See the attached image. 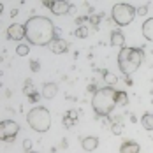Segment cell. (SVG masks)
<instances>
[{
    "label": "cell",
    "mask_w": 153,
    "mask_h": 153,
    "mask_svg": "<svg viewBox=\"0 0 153 153\" xmlns=\"http://www.w3.org/2000/svg\"><path fill=\"white\" fill-rule=\"evenodd\" d=\"M27 41L32 46H48L53 39L60 37L58 28L46 16H32L25 23Z\"/></svg>",
    "instance_id": "cell-1"
},
{
    "label": "cell",
    "mask_w": 153,
    "mask_h": 153,
    "mask_svg": "<svg viewBox=\"0 0 153 153\" xmlns=\"http://www.w3.org/2000/svg\"><path fill=\"white\" fill-rule=\"evenodd\" d=\"M116 88L104 86L99 88L92 97V107L97 116H109L111 111L116 107Z\"/></svg>",
    "instance_id": "cell-2"
},
{
    "label": "cell",
    "mask_w": 153,
    "mask_h": 153,
    "mask_svg": "<svg viewBox=\"0 0 153 153\" xmlns=\"http://www.w3.org/2000/svg\"><path fill=\"white\" fill-rule=\"evenodd\" d=\"M144 60V49L143 48H123L118 53V69L122 71V74L130 76L141 67V63Z\"/></svg>",
    "instance_id": "cell-3"
},
{
    "label": "cell",
    "mask_w": 153,
    "mask_h": 153,
    "mask_svg": "<svg viewBox=\"0 0 153 153\" xmlns=\"http://www.w3.org/2000/svg\"><path fill=\"white\" fill-rule=\"evenodd\" d=\"M27 122L32 127V130H35L39 134H44V132L49 130V127H51V113L48 111L46 107L35 106L28 111Z\"/></svg>",
    "instance_id": "cell-4"
},
{
    "label": "cell",
    "mask_w": 153,
    "mask_h": 153,
    "mask_svg": "<svg viewBox=\"0 0 153 153\" xmlns=\"http://www.w3.org/2000/svg\"><path fill=\"white\" fill-rule=\"evenodd\" d=\"M137 16V9L132 5V4H127V2H120V4H114L113 9H111V18L113 21L118 25V27H127L130 25Z\"/></svg>",
    "instance_id": "cell-5"
},
{
    "label": "cell",
    "mask_w": 153,
    "mask_h": 153,
    "mask_svg": "<svg viewBox=\"0 0 153 153\" xmlns=\"http://www.w3.org/2000/svg\"><path fill=\"white\" fill-rule=\"evenodd\" d=\"M19 130L21 128L14 120H2V123H0V136H2V141H5V143H13Z\"/></svg>",
    "instance_id": "cell-6"
},
{
    "label": "cell",
    "mask_w": 153,
    "mask_h": 153,
    "mask_svg": "<svg viewBox=\"0 0 153 153\" xmlns=\"http://www.w3.org/2000/svg\"><path fill=\"white\" fill-rule=\"evenodd\" d=\"M7 37L11 41H21V39H27V32H25V25H19V23H13L9 28H7Z\"/></svg>",
    "instance_id": "cell-7"
},
{
    "label": "cell",
    "mask_w": 153,
    "mask_h": 153,
    "mask_svg": "<svg viewBox=\"0 0 153 153\" xmlns=\"http://www.w3.org/2000/svg\"><path fill=\"white\" fill-rule=\"evenodd\" d=\"M49 51L51 53H55V55H60V53H67V49H69V42L65 41V39H62V37H56V39H53L49 44Z\"/></svg>",
    "instance_id": "cell-8"
},
{
    "label": "cell",
    "mask_w": 153,
    "mask_h": 153,
    "mask_svg": "<svg viewBox=\"0 0 153 153\" xmlns=\"http://www.w3.org/2000/svg\"><path fill=\"white\" fill-rule=\"evenodd\" d=\"M71 9H72V4H71V2L55 0V4H53V7H51V13L56 14V16H62V14H67Z\"/></svg>",
    "instance_id": "cell-9"
},
{
    "label": "cell",
    "mask_w": 153,
    "mask_h": 153,
    "mask_svg": "<svg viewBox=\"0 0 153 153\" xmlns=\"http://www.w3.org/2000/svg\"><path fill=\"white\" fill-rule=\"evenodd\" d=\"M81 146H83L85 152H93V150H97V146H99V137H95V136L83 137L81 139Z\"/></svg>",
    "instance_id": "cell-10"
},
{
    "label": "cell",
    "mask_w": 153,
    "mask_h": 153,
    "mask_svg": "<svg viewBox=\"0 0 153 153\" xmlns=\"http://www.w3.org/2000/svg\"><path fill=\"white\" fill-rule=\"evenodd\" d=\"M56 93H58V85H56V83H46V85L42 86L41 95H42L44 99H55Z\"/></svg>",
    "instance_id": "cell-11"
},
{
    "label": "cell",
    "mask_w": 153,
    "mask_h": 153,
    "mask_svg": "<svg viewBox=\"0 0 153 153\" xmlns=\"http://www.w3.org/2000/svg\"><path fill=\"white\" fill-rule=\"evenodd\" d=\"M111 46L120 48V49H123V48H125V35H123L120 30L111 32Z\"/></svg>",
    "instance_id": "cell-12"
},
{
    "label": "cell",
    "mask_w": 153,
    "mask_h": 153,
    "mask_svg": "<svg viewBox=\"0 0 153 153\" xmlns=\"http://www.w3.org/2000/svg\"><path fill=\"white\" fill-rule=\"evenodd\" d=\"M139 152H141V146L136 141H125L120 146V153H139Z\"/></svg>",
    "instance_id": "cell-13"
},
{
    "label": "cell",
    "mask_w": 153,
    "mask_h": 153,
    "mask_svg": "<svg viewBox=\"0 0 153 153\" xmlns=\"http://www.w3.org/2000/svg\"><path fill=\"white\" fill-rule=\"evenodd\" d=\"M143 35H144V39L153 42V18H148L143 23Z\"/></svg>",
    "instance_id": "cell-14"
},
{
    "label": "cell",
    "mask_w": 153,
    "mask_h": 153,
    "mask_svg": "<svg viewBox=\"0 0 153 153\" xmlns=\"http://www.w3.org/2000/svg\"><path fill=\"white\" fill-rule=\"evenodd\" d=\"M77 123V111H67L65 113V116H63V125L67 127V128H71V127H74Z\"/></svg>",
    "instance_id": "cell-15"
},
{
    "label": "cell",
    "mask_w": 153,
    "mask_h": 153,
    "mask_svg": "<svg viewBox=\"0 0 153 153\" xmlns=\"http://www.w3.org/2000/svg\"><path fill=\"white\" fill-rule=\"evenodd\" d=\"M141 125L144 127V130H153V114L152 113H144L141 116Z\"/></svg>",
    "instance_id": "cell-16"
},
{
    "label": "cell",
    "mask_w": 153,
    "mask_h": 153,
    "mask_svg": "<svg viewBox=\"0 0 153 153\" xmlns=\"http://www.w3.org/2000/svg\"><path fill=\"white\" fill-rule=\"evenodd\" d=\"M128 104V95H127V92H123V90H120V92L116 93V106H127Z\"/></svg>",
    "instance_id": "cell-17"
},
{
    "label": "cell",
    "mask_w": 153,
    "mask_h": 153,
    "mask_svg": "<svg viewBox=\"0 0 153 153\" xmlns=\"http://www.w3.org/2000/svg\"><path fill=\"white\" fill-rule=\"evenodd\" d=\"M30 53V44H18L16 46V55L18 56H27Z\"/></svg>",
    "instance_id": "cell-18"
},
{
    "label": "cell",
    "mask_w": 153,
    "mask_h": 153,
    "mask_svg": "<svg viewBox=\"0 0 153 153\" xmlns=\"http://www.w3.org/2000/svg\"><path fill=\"white\" fill-rule=\"evenodd\" d=\"M74 35L76 37H79V39H86L88 35H90V30H88V27H77L76 28V32H74Z\"/></svg>",
    "instance_id": "cell-19"
},
{
    "label": "cell",
    "mask_w": 153,
    "mask_h": 153,
    "mask_svg": "<svg viewBox=\"0 0 153 153\" xmlns=\"http://www.w3.org/2000/svg\"><path fill=\"white\" fill-rule=\"evenodd\" d=\"M102 77L106 79V83H107L106 86H113V85H114V83L118 81V77H116V76H113V74H109L107 71H102Z\"/></svg>",
    "instance_id": "cell-20"
},
{
    "label": "cell",
    "mask_w": 153,
    "mask_h": 153,
    "mask_svg": "<svg viewBox=\"0 0 153 153\" xmlns=\"http://www.w3.org/2000/svg\"><path fill=\"white\" fill-rule=\"evenodd\" d=\"M111 132L114 134V136H120L123 132V125H122V120H118V122H114L111 125Z\"/></svg>",
    "instance_id": "cell-21"
},
{
    "label": "cell",
    "mask_w": 153,
    "mask_h": 153,
    "mask_svg": "<svg viewBox=\"0 0 153 153\" xmlns=\"http://www.w3.org/2000/svg\"><path fill=\"white\" fill-rule=\"evenodd\" d=\"M35 90H33V85H32V79H27L25 81V93L27 95H30V93H33Z\"/></svg>",
    "instance_id": "cell-22"
},
{
    "label": "cell",
    "mask_w": 153,
    "mask_h": 153,
    "mask_svg": "<svg viewBox=\"0 0 153 153\" xmlns=\"http://www.w3.org/2000/svg\"><path fill=\"white\" fill-rule=\"evenodd\" d=\"M30 69H32V72H39V71H41V63H39V60H32L30 62Z\"/></svg>",
    "instance_id": "cell-23"
},
{
    "label": "cell",
    "mask_w": 153,
    "mask_h": 153,
    "mask_svg": "<svg viewBox=\"0 0 153 153\" xmlns=\"http://www.w3.org/2000/svg\"><path fill=\"white\" fill-rule=\"evenodd\" d=\"M100 18H102V16L93 14V16H90V18H88V21H90L92 25H95V27H97V25H99V21H100Z\"/></svg>",
    "instance_id": "cell-24"
},
{
    "label": "cell",
    "mask_w": 153,
    "mask_h": 153,
    "mask_svg": "<svg viewBox=\"0 0 153 153\" xmlns=\"http://www.w3.org/2000/svg\"><path fill=\"white\" fill-rule=\"evenodd\" d=\"M23 148H25V152L27 153L32 152V141L30 139H25V141H23Z\"/></svg>",
    "instance_id": "cell-25"
},
{
    "label": "cell",
    "mask_w": 153,
    "mask_h": 153,
    "mask_svg": "<svg viewBox=\"0 0 153 153\" xmlns=\"http://www.w3.org/2000/svg\"><path fill=\"white\" fill-rule=\"evenodd\" d=\"M148 13V5L144 4V5H141V7H137V16H144Z\"/></svg>",
    "instance_id": "cell-26"
},
{
    "label": "cell",
    "mask_w": 153,
    "mask_h": 153,
    "mask_svg": "<svg viewBox=\"0 0 153 153\" xmlns=\"http://www.w3.org/2000/svg\"><path fill=\"white\" fill-rule=\"evenodd\" d=\"M28 99H30V102H37V100H39V93H37V92L30 93V95H28Z\"/></svg>",
    "instance_id": "cell-27"
},
{
    "label": "cell",
    "mask_w": 153,
    "mask_h": 153,
    "mask_svg": "<svg viewBox=\"0 0 153 153\" xmlns=\"http://www.w3.org/2000/svg\"><path fill=\"white\" fill-rule=\"evenodd\" d=\"M53 4H55V0H44V2H42V5H44V7H49V9L53 7Z\"/></svg>",
    "instance_id": "cell-28"
},
{
    "label": "cell",
    "mask_w": 153,
    "mask_h": 153,
    "mask_svg": "<svg viewBox=\"0 0 153 153\" xmlns=\"http://www.w3.org/2000/svg\"><path fill=\"white\" fill-rule=\"evenodd\" d=\"M30 153H35V152H30Z\"/></svg>",
    "instance_id": "cell-29"
}]
</instances>
